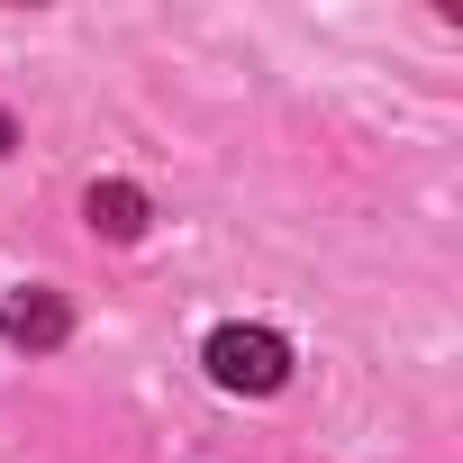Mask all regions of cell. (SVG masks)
I'll return each mask as SVG.
<instances>
[{
	"label": "cell",
	"instance_id": "obj_1",
	"mask_svg": "<svg viewBox=\"0 0 463 463\" xmlns=\"http://www.w3.org/2000/svg\"><path fill=\"white\" fill-rule=\"evenodd\" d=\"M209 382L264 400V391L291 382V345H282L273 327H218V336H209Z\"/></svg>",
	"mask_w": 463,
	"mask_h": 463
},
{
	"label": "cell",
	"instance_id": "obj_2",
	"mask_svg": "<svg viewBox=\"0 0 463 463\" xmlns=\"http://www.w3.org/2000/svg\"><path fill=\"white\" fill-rule=\"evenodd\" d=\"M64 300L55 291H10V300H0V336H10V345H64Z\"/></svg>",
	"mask_w": 463,
	"mask_h": 463
},
{
	"label": "cell",
	"instance_id": "obj_3",
	"mask_svg": "<svg viewBox=\"0 0 463 463\" xmlns=\"http://www.w3.org/2000/svg\"><path fill=\"white\" fill-rule=\"evenodd\" d=\"M82 209H91V227H100L109 246H137V237H146V191H137V182H91Z\"/></svg>",
	"mask_w": 463,
	"mask_h": 463
}]
</instances>
